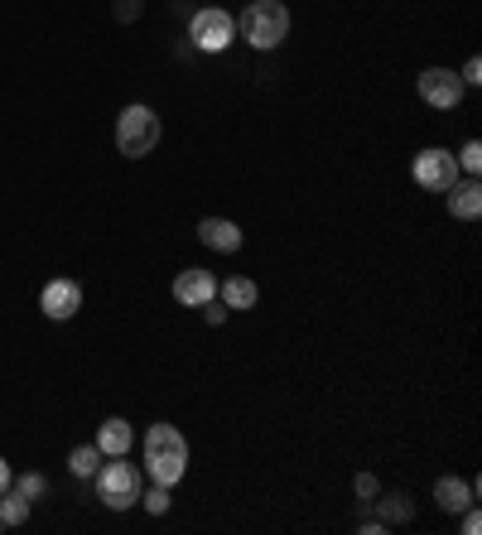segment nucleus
<instances>
[{"instance_id":"obj_10","label":"nucleus","mask_w":482,"mask_h":535,"mask_svg":"<svg viewBox=\"0 0 482 535\" xmlns=\"http://www.w3.org/2000/svg\"><path fill=\"white\" fill-rule=\"evenodd\" d=\"M198 241H203L208 251L232 256V251H241V227L232 217H203V222H198Z\"/></svg>"},{"instance_id":"obj_25","label":"nucleus","mask_w":482,"mask_h":535,"mask_svg":"<svg viewBox=\"0 0 482 535\" xmlns=\"http://www.w3.org/2000/svg\"><path fill=\"white\" fill-rule=\"evenodd\" d=\"M478 531H482V516L468 507V511H463V535H478Z\"/></svg>"},{"instance_id":"obj_4","label":"nucleus","mask_w":482,"mask_h":535,"mask_svg":"<svg viewBox=\"0 0 482 535\" xmlns=\"http://www.w3.org/2000/svg\"><path fill=\"white\" fill-rule=\"evenodd\" d=\"M232 39H237V20H232L222 5L193 10V20H188V44H193L198 54H227Z\"/></svg>"},{"instance_id":"obj_21","label":"nucleus","mask_w":482,"mask_h":535,"mask_svg":"<svg viewBox=\"0 0 482 535\" xmlns=\"http://www.w3.org/2000/svg\"><path fill=\"white\" fill-rule=\"evenodd\" d=\"M111 10H116V20H121V25H131L135 15H140V0H116Z\"/></svg>"},{"instance_id":"obj_24","label":"nucleus","mask_w":482,"mask_h":535,"mask_svg":"<svg viewBox=\"0 0 482 535\" xmlns=\"http://www.w3.org/2000/svg\"><path fill=\"white\" fill-rule=\"evenodd\" d=\"M357 497H362V502H372V497H376V478H372V473H357Z\"/></svg>"},{"instance_id":"obj_13","label":"nucleus","mask_w":482,"mask_h":535,"mask_svg":"<svg viewBox=\"0 0 482 535\" xmlns=\"http://www.w3.org/2000/svg\"><path fill=\"white\" fill-rule=\"evenodd\" d=\"M131 444H135V429L131 420H121V415H111L107 425H97V449L107 458H126L131 454Z\"/></svg>"},{"instance_id":"obj_27","label":"nucleus","mask_w":482,"mask_h":535,"mask_svg":"<svg viewBox=\"0 0 482 535\" xmlns=\"http://www.w3.org/2000/svg\"><path fill=\"white\" fill-rule=\"evenodd\" d=\"M0 531H5V521H0Z\"/></svg>"},{"instance_id":"obj_3","label":"nucleus","mask_w":482,"mask_h":535,"mask_svg":"<svg viewBox=\"0 0 482 535\" xmlns=\"http://www.w3.org/2000/svg\"><path fill=\"white\" fill-rule=\"evenodd\" d=\"M155 145H160V116L145 102H135V107H126L116 116V150L126 160H145Z\"/></svg>"},{"instance_id":"obj_6","label":"nucleus","mask_w":482,"mask_h":535,"mask_svg":"<svg viewBox=\"0 0 482 535\" xmlns=\"http://www.w3.org/2000/svg\"><path fill=\"white\" fill-rule=\"evenodd\" d=\"M410 179H415L420 188H429V193H449V184L458 179L454 150H439V145L420 150V155H415V164H410Z\"/></svg>"},{"instance_id":"obj_15","label":"nucleus","mask_w":482,"mask_h":535,"mask_svg":"<svg viewBox=\"0 0 482 535\" xmlns=\"http://www.w3.org/2000/svg\"><path fill=\"white\" fill-rule=\"evenodd\" d=\"M217 295H222V304H227V309H256L261 290H256V280L232 275V280H222V285H217Z\"/></svg>"},{"instance_id":"obj_16","label":"nucleus","mask_w":482,"mask_h":535,"mask_svg":"<svg viewBox=\"0 0 482 535\" xmlns=\"http://www.w3.org/2000/svg\"><path fill=\"white\" fill-rule=\"evenodd\" d=\"M29 507H34V502H29L20 487H5V492H0V521H5V526H25Z\"/></svg>"},{"instance_id":"obj_12","label":"nucleus","mask_w":482,"mask_h":535,"mask_svg":"<svg viewBox=\"0 0 482 535\" xmlns=\"http://www.w3.org/2000/svg\"><path fill=\"white\" fill-rule=\"evenodd\" d=\"M434 502H439V511H449V516H458V511H468L473 502H478V482L439 478V482H434Z\"/></svg>"},{"instance_id":"obj_2","label":"nucleus","mask_w":482,"mask_h":535,"mask_svg":"<svg viewBox=\"0 0 482 535\" xmlns=\"http://www.w3.org/2000/svg\"><path fill=\"white\" fill-rule=\"evenodd\" d=\"M237 34L256 49V54H270L290 39V10L280 0H251L237 15Z\"/></svg>"},{"instance_id":"obj_5","label":"nucleus","mask_w":482,"mask_h":535,"mask_svg":"<svg viewBox=\"0 0 482 535\" xmlns=\"http://www.w3.org/2000/svg\"><path fill=\"white\" fill-rule=\"evenodd\" d=\"M92 482H97V497L107 502L111 511H126V507H135L140 502V492H145V482H140V468L135 463H107L102 458V468L92 473Z\"/></svg>"},{"instance_id":"obj_18","label":"nucleus","mask_w":482,"mask_h":535,"mask_svg":"<svg viewBox=\"0 0 482 535\" xmlns=\"http://www.w3.org/2000/svg\"><path fill=\"white\" fill-rule=\"evenodd\" d=\"M454 160H458V169H468V174L478 179V169H482V145H478V140H468V145L458 150Z\"/></svg>"},{"instance_id":"obj_14","label":"nucleus","mask_w":482,"mask_h":535,"mask_svg":"<svg viewBox=\"0 0 482 535\" xmlns=\"http://www.w3.org/2000/svg\"><path fill=\"white\" fill-rule=\"evenodd\" d=\"M415 516V502L405 492H376V521L391 531V526H405Z\"/></svg>"},{"instance_id":"obj_11","label":"nucleus","mask_w":482,"mask_h":535,"mask_svg":"<svg viewBox=\"0 0 482 535\" xmlns=\"http://www.w3.org/2000/svg\"><path fill=\"white\" fill-rule=\"evenodd\" d=\"M449 213H454L458 222H478L482 217V184L473 179V174L449 184Z\"/></svg>"},{"instance_id":"obj_20","label":"nucleus","mask_w":482,"mask_h":535,"mask_svg":"<svg viewBox=\"0 0 482 535\" xmlns=\"http://www.w3.org/2000/svg\"><path fill=\"white\" fill-rule=\"evenodd\" d=\"M145 511H150V516H164V511H169V487L155 482V487L145 492Z\"/></svg>"},{"instance_id":"obj_19","label":"nucleus","mask_w":482,"mask_h":535,"mask_svg":"<svg viewBox=\"0 0 482 535\" xmlns=\"http://www.w3.org/2000/svg\"><path fill=\"white\" fill-rule=\"evenodd\" d=\"M10 487H20V492H25L29 502H39V497L49 492V482H44V473H25L20 482H10Z\"/></svg>"},{"instance_id":"obj_1","label":"nucleus","mask_w":482,"mask_h":535,"mask_svg":"<svg viewBox=\"0 0 482 535\" xmlns=\"http://www.w3.org/2000/svg\"><path fill=\"white\" fill-rule=\"evenodd\" d=\"M145 473L160 487H174L188 473V439L174 425H164V420L145 429Z\"/></svg>"},{"instance_id":"obj_23","label":"nucleus","mask_w":482,"mask_h":535,"mask_svg":"<svg viewBox=\"0 0 482 535\" xmlns=\"http://www.w3.org/2000/svg\"><path fill=\"white\" fill-rule=\"evenodd\" d=\"M198 309H203V319H208V323H222V319H227V304H217V299L198 304Z\"/></svg>"},{"instance_id":"obj_26","label":"nucleus","mask_w":482,"mask_h":535,"mask_svg":"<svg viewBox=\"0 0 482 535\" xmlns=\"http://www.w3.org/2000/svg\"><path fill=\"white\" fill-rule=\"evenodd\" d=\"M10 482H15V473H10V463H5V458H0V492H5V487H10Z\"/></svg>"},{"instance_id":"obj_22","label":"nucleus","mask_w":482,"mask_h":535,"mask_svg":"<svg viewBox=\"0 0 482 535\" xmlns=\"http://www.w3.org/2000/svg\"><path fill=\"white\" fill-rule=\"evenodd\" d=\"M458 78H463V87H478V82H482V63H478V58H468Z\"/></svg>"},{"instance_id":"obj_9","label":"nucleus","mask_w":482,"mask_h":535,"mask_svg":"<svg viewBox=\"0 0 482 535\" xmlns=\"http://www.w3.org/2000/svg\"><path fill=\"white\" fill-rule=\"evenodd\" d=\"M174 299H179L184 309H198V304L217 299V275L203 266H184L174 275Z\"/></svg>"},{"instance_id":"obj_7","label":"nucleus","mask_w":482,"mask_h":535,"mask_svg":"<svg viewBox=\"0 0 482 535\" xmlns=\"http://www.w3.org/2000/svg\"><path fill=\"white\" fill-rule=\"evenodd\" d=\"M415 92H420V102L434 111H454L463 102V78H458L454 68H425L420 78H415Z\"/></svg>"},{"instance_id":"obj_8","label":"nucleus","mask_w":482,"mask_h":535,"mask_svg":"<svg viewBox=\"0 0 482 535\" xmlns=\"http://www.w3.org/2000/svg\"><path fill=\"white\" fill-rule=\"evenodd\" d=\"M39 309H44V314H49L54 323L78 319L82 285H78V280H49V285H44V295H39Z\"/></svg>"},{"instance_id":"obj_17","label":"nucleus","mask_w":482,"mask_h":535,"mask_svg":"<svg viewBox=\"0 0 482 535\" xmlns=\"http://www.w3.org/2000/svg\"><path fill=\"white\" fill-rule=\"evenodd\" d=\"M102 449H97V444H78V449H73V454H68V468H73V473H78V478H92V473H97V468H102Z\"/></svg>"}]
</instances>
